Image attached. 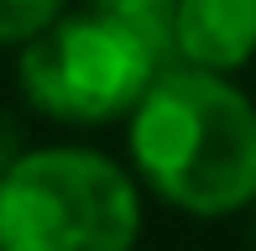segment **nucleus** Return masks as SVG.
Masks as SVG:
<instances>
[{
	"label": "nucleus",
	"instance_id": "nucleus-5",
	"mask_svg": "<svg viewBox=\"0 0 256 251\" xmlns=\"http://www.w3.org/2000/svg\"><path fill=\"white\" fill-rule=\"evenodd\" d=\"M68 0H0V48H21L63 16Z\"/></svg>",
	"mask_w": 256,
	"mask_h": 251
},
{
	"label": "nucleus",
	"instance_id": "nucleus-3",
	"mask_svg": "<svg viewBox=\"0 0 256 251\" xmlns=\"http://www.w3.org/2000/svg\"><path fill=\"white\" fill-rule=\"evenodd\" d=\"M142 194L115 157L37 146L0 168V251H131Z\"/></svg>",
	"mask_w": 256,
	"mask_h": 251
},
{
	"label": "nucleus",
	"instance_id": "nucleus-6",
	"mask_svg": "<svg viewBox=\"0 0 256 251\" xmlns=\"http://www.w3.org/2000/svg\"><path fill=\"white\" fill-rule=\"evenodd\" d=\"M84 6H100V10H126V16H162V10H172V0H84Z\"/></svg>",
	"mask_w": 256,
	"mask_h": 251
},
{
	"label": "nucleus",
	"instance_id": "nucleus-2",
	"mask_svg": "<svg viewBox=\"0 0 256 251\" xmlns=\"http://www.w3.org/2000/svg\"><path fill=\"white\" fill-rule=\"evenodd\" d=\"M172 26L162 16H126V10H74L58 16L48 32L21 42L16 84L42 116L68 126H100L131 116L152 78L168 68Z\"/></svg>",
	"mask_w": 256,
	"mask_h": 251
},
{
	"label": "nucleus",
	"instance_id": "nucleus-1",
	"mask_svg": "<svg viewBox=\"0 0 256 251\" xmlns=\"http://www.w3.org/2000/svg\"><path fill=\"white\" fill-rule=\"evenodd\" d=\"M131 162L172 210L236 214L256 199V105L214 68L168 63L131 110Z\"/></svg>",
	"mask_w": 256,
	"mask_h": 251
},
{
	"label": "nucleus",
	"instance_id": "nucleus-4",
	"mask_svg": "<svg viewBox=\"0 0 256 251\" xmlns=\"http://www.w3.org/2000/svg\"><path fill=\"white\" fill-rule=\"evenodd\" d=\"M168 26L178 63L236 74L256 58V0H172Z\"/></svg>",
	"mask_w": 256,
	"mask_h": 251
}]
</instances>
